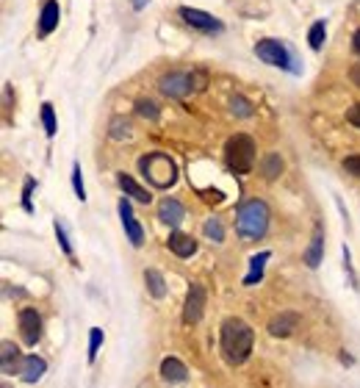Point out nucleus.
<instances>
[{"instance_id": "obj_1", "label": "nucleus", "mask_w": 360, "mask_h": 388, "mask_svg": "<svg viewBox=\"0 0 360 388\" xmlns=\"http://www.w3.org/2000/svg\"><path fill=\"white\" fill-rule=\"evenodd\" d=\"M255 344V333L244 319L230 316L222 322V355L227 363H244L252 352Z\"/></svg>"}, {"instance_id": "obj_2", "label": "nucleus", "mask_w": 360, "mask_h": 388, "mask_svg": "<svg viewBox=\"0 0 360 388\" xmlns=\"http://www.w3.org/2000/svg\"><path fill=\"white\" fill-rule=\"evenodd\" d=\"M269 227V208L261 200H247L244 206H238L236 211V233L244 242H255L266 233Z\"/></svg>"}, {"instance_id": "obj_3", "label": "nucleus", "mask_w": 360, "mask_h": 388, "mask_svg": "<svg viewBox=\"0 0 360 388\" xmlns=\"http://www.w3.org/2000/svg\"><path fill=\"white\" fill-rule=\"evenodd\" d=\"M139 170H141V175H144L155 189H169V186H175V180H178L175 161H172L169 156H164V153L141 156V158H139Z\"/></svg>"}, {"instance_id": "obj_4", "label": "nucleus", "mask_w": 360, "mask_h": 388, "mask_svg": "<svg viewBox=\"0 0 360 388\" xmlns=\"http://www.w3.org/2000/svg\"><path fill=\"white\" fill-rule=\"evenodd\" d=\"M225 161L233 173H252V167H255V142H252V136H247V133L230 136L225 144Z\"/></svg>"}, {"instance_id": "obj_5", "label": "nucleus", "mask_w": 360, "mask_h": 388, "mask_svg": "<svg viewBox=\"0 0 360 388\" xmlns=\"http://www.w3.org/2000/svg\"><path fill=\"white\" fill-rule=\"evenodd\" d=\"M255 56H258L261 61L271 64V67H283V70H294V73H297V67L291 64V53L277 42V39H261V42L255 44Z\"/></svg>"}, {"instance_id": "obj_6", "label": "nucleus", "mask_w": 360, "mask_h": 388, "mask_svg": "<svg viewBox=\"0 0 360 388\" xmlns=\"http://www.w3.org/2000/svg\"><path fill=\"white\" fill-rule=\"evenodd\" d=\"M178 14L183 17L186 25H191V28H197V31H202V34H219V31H222V23H219L217 17H211L208 11H200V8H188V6H183Z\"/></svg>"}, {"instance_id": "obj_7", "label": "nucleus", "mask_w": 360, "mask_h": 388, "mask_svg": "<svg viewBox=\"0 0 360 388\" xmlns=\"http://www.w3.org/2000/svg\"><path fill=\"white\" fill-rule=\"evenodd\" d=\"M202 311H205V289H202V283H191L186 305H183V322L186 325H197L202 319Z\"/></svg>"}, {"instance_id": "obj_8", "label": "nucleus", "mask_w": 360, "mask_h": 388, "mask_svg": "<svg viewBox=\"0 0 360 388\" xmlns=\"http://www.w3.org/2000/svg\"><path fill=\"white\" fill-rule=\"evenodd\" d=\"M20 333H22V342L28 346H34L42 339V316L34 308L20 311Z\"/></svg>"}, {"instance_id": "obj_9", "label": "nucleus", "mask_w": 360, "mask_h": 388, "mask_svg": "<svg viewBox=\"0 0 360 388\" xmlns=\"http://www.w3.org/2000/svg\"><path fill=\"white\" fill-rule=\"evenodd\" d=\"M158 89L167 97H186L188 92H194V84H191V75H186V73H169L158 81Z\"/></svg>"}, {"instance_id": "obj_10", "label": "nucleus", "mask_w": 360, "mask_h": 388, "mask_svg": "<svg viewBox=\"0 0 360 388\" xmlns=\"http://www.w3.org/2000/svg\"><path fill=\"white\" fill-rule=\"evenodd\" d=\"M120 219H122V227H125V233H128L131 244H134V247H141V242H144V230H141L139 219H136L134 211H131L128 197H122V200H120Z\"/></svg>"}, {"instance_id": "obj_11", "label": "nucleus", "mask_w": 360, "mask_h": 388, "mask_svg": "<svg viewBox=\"0 0 360 388\" xmlns=\"http://www.w3.org/2000/svg\"><path fill=\"white\" fill-rule=\"evenodd\" d=\"M297 327H300V313H294V311H285L269 322V333L274 339H288Z\"/></svg>"}, {"instance_id": "obj_12", "label": "nucleus", "mask_w": 360, "mask_h": 388, "mask_svg": "<svg viewBox=\"0 0 360 388\" xmlns=\"http://www.w3.org/2000/svg\"><path fill=\"white\" fill-rule=\"evenodd\" d=\"M45 369H47V363L42 358H37V355H25V358L20 361V366H17L22 383H37V380L45 375Z\"/></svg>"}, {"instance_id": "obj_13", "label": "nucleus", "mask_w": 360, "mask_h": 388, "mask_svg": "<svg viewBox=\"0 0 360 388\" xmlns=\"http://www.w3.org/2000/svg\"><path fill=\"white\" fill-rule=\"evenodd\" d=\"M158 216H161L164 225L178 227L180 222L186 219V208H183V203H178L175 197H167V200H161V206H158Z\"/></svg>"}, {"instance_id": "obj_14", "label": "nucleus", "mask_w": 360, "mask_h": 388, "mask_svg": "<svg viewBox=\"0 0 360 388\" xmlns=\"http://www.w3.org/2000/svg\"><path fill=\"white\" fill-rule=\"evenodd\" d=\"M167 244H169V250H172L178 258H191V256L197 253V242H194L188 233H180V230L167 239Z\"/></svg>"}, {"instance_id": "obj_15", "label": "nucleus", "mask_w": 360, "mask_h": 388, "mask_svg": "<svg viewBox=\"0 0 360 388\" xmlns=\"http://www.w3.org/2000/svg\"><path fill=\"white\" fill-rule=\"evenodd\" d=\"M58 17H61L58 3H56V0H47L45 6H42V14H39V34H42V37H47V34H53V31H56Z\"/></svg>"}, {"instance_id": "obj_16", "label": "nucleus", "mask_w": 360, "mask_h": 388, "mask_svg": "<svg viewBox=\"0 0 360 388\" xmlns=\"http://www.w3.org/2000/svg\"><path fill=\"white\" fill-rule=\"evenodd\" d=\"M161 377L167 383H183L188 377V369L183 366V361H178V358H164L161 361Z\"/></svg>"}, {"instance_id": "obj_17", "label": "nucleus", "mask_w": 360, "mask_h": 388, "mask_svg": "<svg viewBox=\"0 0 360 388\" xmlns=\"http://www.w3.org/2000/svg\"><path fill=\"white\" fill-rule=\"evenodd\" d=\"M321 258H324V227L316 225V233H314V239H311V247L305 250V263H308L311 269H316V266L321 263Z\"/></svg>"}, {"instance_id": "obj_18", "label": "nucleus", "mask_w": 360, "mask_h": 388, "mask_svg": "<svg viewBox=\"0 0 360 388\" xmlns=\"http://www.w3.org/2000/svg\"><path fill=\"white\" fill-rule=\"evenodd\" d=\"M120 186H122V192H125L128 197H134L136 203H144V206H147V203H150V197H153L144 186H139V183H136L131 175H120Z\"/></svg>"}, {"instance_id": "obj_19", "label": "nucleus", "mask_w": 360, "mask_h": 388, "mask_svg": "<svg viewBox=\"0 0 360 388\" xmlns=\"http://www.w3.org/2000/svg\"><path fill=\"white\" fill-rule=\"evenodd\" d=\"M144 283H147V292L155 297V300H164L167 297V280L158 269H147L144 272Z\"/></svg>"}, {"instance_id": "obj_20", "label": "nucleus", "mask_w": 360, "mask_h": 388, "mask_svg": "<svg viewBox=\"0 0 360 388\" xmlns=\"http://www.w3.org/2000/svg\"><path fill=\"white\" fill-rule=\"evenodd\" d=\"M271 253H261V256H252L250 258V266H252V272L244 277V286H255V283H261V277H264V263L269 261Z\"/></svg>"}, {"instance_id": "obj_21", "label": "nucleus", "mask_w": 360, "mask_h": 388, "mask_svg": "<svg viewBox=\"0 0 360 388\" xmlns=\"http://www.w3.org/2000/svg\"><path fill=\"white\" fill-rule=\"evenodd\" d=\"M261 173H264L266 180H274L277 175L283 173V158H280L277 153H269V156L264 158V164H261Z\"/></svg>"}, {"instance_id": "obj_22", "label": "nucleus", "mask_w": 360, "mask_h": 388, "mask_svg": "<svg viewBox=\"0 0 360 388\" xmlns=\"http://www.w3.org/2000/svg\"><path fill=\"white\" fill-rule=\"evenodd\" d=\"M202 233H205L211 242H217V244H222V242H225V227H222V222H219V219H208V222L202 225Z\"/></svg>"}, {"instance_id": "obj_23", "label": "nucleus", "mask_w": 360, "mask_h": 388, "mask_svg": "<svg viewBox=\"0 0 360 388\" xmlns=\"http://www.w3.org/2000/svg\"><path fill=\"white\" fill-rule=\"evenodd\" d=\"M0 355H3V372L6 375H14V361H17V346L11 344V342H3V349H0Z\"/></svg>"}, {"instance_id": "obj_24", "label": "nucleus", "mask_w": 360, "mask_h": 388, "mask_svg": "<svg viewBox=\"0 0 360 388\" xmlns=\"http://www.w3.org/2000/svg\"><path fill=\"white\" fill-rule=\"evenodd\" d=\"M230 111H233L236 117H252V106H250V100L241 97V94H233V97H230Z\"/></svg>"}, {"instance_id": "obj_25", "label": "nucleus", "mask_w": 360, "mask_h": 388, "mask_svg": "<svg viewBox=\"0 0 360 388\" xmlns=\"http://www.w3.org/2000/svg\"><path fill=\"white\" fill-rule=\"evenodd\" d=\"M108 136L111 139H128L131 136V123L125 117H114L111 120V128H108Z\"/></svg>"}, {"instance_id": "obj_26", "label": "nucleus", "mask_w": 360, "mask_h": 388, "mask_svg": "<svg viewBox=\"0 0 360 388\" xmlns=\"http://www.w3.org/2000/svg\"><path fill=\"white\" fill-rule=\"evenodd\" d=\"M324 34H327V25L319 20L311 25V34H308V44L314 47V50H321V44H324Z\"/></svg>"}, {"instance_id": "obj_27", "label": "nucleus", "mask_w": 360, "mask_h": 388, "mask_svg": "<svg viewBox=\"0 0 360 388\" xmlns=\"http://www.w3.org/2000/svg\"><path fill=\"white\" fill-rule=\"evenodd\" d=\"M136 114L144 117V120H158V106H155L153 100H144V97H141V100L136 103Z\"/></svg>"}, {"instance_id": "obj_28", "label": "nucleus", "mask_w": 360, "mask_h": 388, "mask_svg": "<svg viewBox=\"0 0 360 388\" xmlns=\"http://www.w3.org/2000/svg\"><path fill=\"white\" fill-rule=\"evenodd\" d=\"M42 123H45L47 136H56V128H58V125H56V114H53V106H50V103L42 106Z\"/></svg>"}, {"instance_id": "obj_29", "label": "nucleus", "mask_w": 360, "mask_h": 388, "mask_svg": "<svg viewBox=\"0 0 360 388\" xmlns=\"http://www.w3.org/2000/svg\"><path fill=\"white\" fill-rule=\"evenodd\" d=\"M72 189H75V197L84 203L86 200V189H84V177H81V164L72 167Z\"/></svg>"}, {"instance_id": "obj_30", "label": "nucleus", "mask_w": 360, "mask_h": 388, "mask_svg": "<svg viewBox=\"0 0 360 388\" xmlns=\"http://www.w3.org/2000/svg\"><path fill=\"white\" fill-rule=\"evenodd\" d=\"M100 344H103V330H100V327H94V330L89 333V361H94V358H97Z\"/></svg>"}, {"instance_id": "obj_31", "label": "nucleus", "mask_w": 360, "mask_h": 388, "mask_svg": "<svg viewBox=\"0 0 360 388\" xmlns=\"http://www.w3.org/2000/svg\"><path fill=\"white\" fill-rule=\"evenodd\" d=\"M344 170L349 175H358L360 177V156H347V158H344Z\"/></svg>"}, {"instance_id": "obj_32", "label": "nucleus", "mask_w": 360, "mask_h": 388, "mask_svg": "<svg viewBox=\"0 0 360 388\" xmlns=\"http://www.w3.org/2000/svg\"><path fill=\"white\" fill-rule=\"evenodd\" d=\"M56 236H58V242H61V247H64V253L67 256H72V247H70V242H67V233H64V227L56 222Z\"/></svg>"}, {"instance_id": "obj_33", "label": "nucleus", "mask_w": 360, "mask_h": 388, "mask_svg": "<svg viewBox=\"0 0 360 388\" xmlns=\"http://www.w3.org/2000/svg\"><path fill=\"white\" fill-rule=\"evenodd\" d=\"M347 123L355 125V128H360V103H355V106L347 111Z\"/></svg>"}, {"instance_id": "obj_34", "label": "nucleus", "mask_w": 360, "mask_h": 388, "mask_svg": "<svg viewBox=\"0 0 360 388\" xmlns=\"http://www.w3.org/2000/svg\"><path fill=\"white\" fill-rule=\"evenodd\" d=\"M31 189H34V180H25V192H22V206H25V211H31Z\"/></svg>"}, {"instance_id": "obj_35", "label": "nucleus", "mask_w": 360, "mask_h": 388, "mask_svg": "<svg viewBox=\"0 0 360 388\" xmlns=\"http://www.w3.org/2000/svg\"><path fill=\"white\" fill-rule=\"evenodd\" d=\"M191 84H194V92L205 89V73H191Z\"/></svg>"}, {"instance_id": "obj_36", "label": "nucleus", "mask_w": 360, "mask_h": 388, "mask_svg": "<svg viewBox=\"0 0 360 388\" xmlns=\"http://www.w3.org/2000/svg\"><path fill=\"white\" fill-rule=\"evenodd\" d=\"M202 197H205L208 203H222V200H225V197H222V192H205Z\"/></svg>"}, {"instance_id": "obj_37", "label": "nucleus", "mask_w": 360, "mask_h": 388, "mask_svg": "<svg viewBox=\"0 0 360 388\" xmlns=\"http://www.w3.org/2000/svg\"><path fill=\"white\" fill-rule=\"evenodd\" d=\"M349 81H352L355 87H360V64H355V67L349 70Z\"/></svg>"}, {"instance_id": "obj_38", "label": "nucleus", "mask_w": 360, "mask_h": 388, "mask_svg": "<svg viewBox=\"0 0 360 388\" xmlns=\"http://www.w3.org/2000/svg\"><path fill=\"white\" fill-rule=\"evenodd\" d=\"M352 50H355V53L360 56V28L355 31V37H352Z\"/></svg>"}, {"instance_id": "obj_39", "label": "nucleus", "mask_w": 360, "mask_h": 388, "mask_svg": "<svg viewBox=\"0 0 360 388\" xmlns=\"http://www.w3.org/2000/svg\"><path fill=\"white\" fill-rule=\"evenodd\" d=\"M144 3H147V0H134V6H136V8H141Z\"/></svg>"}]
</instances>
